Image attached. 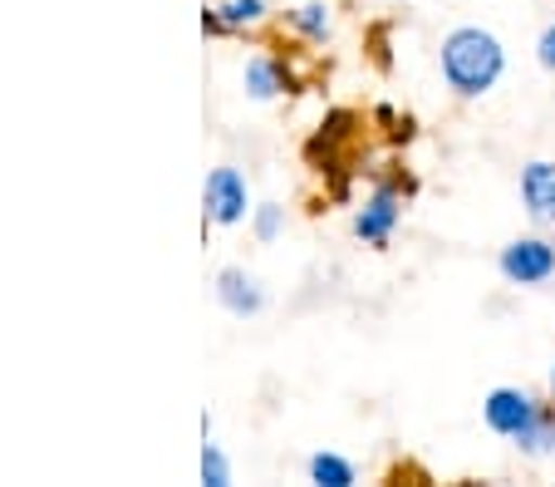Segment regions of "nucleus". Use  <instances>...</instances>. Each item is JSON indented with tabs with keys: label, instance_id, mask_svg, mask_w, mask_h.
I'll return each mask as SVG.
<instances>
[{
	"label": "nucleus",
	"instance_id": "6",
	"mask_svg": "<svg viewBox=\"0 0 555 487\" xmlns=\"http://www.w3.org/2000/svg\"><path fill=\"white\" fill-rule=\"evenodd\" d=\"M516 192H521V207L541 232L555 227V158H531L516 178Z\"/></svg>",
	"mask_w": 555,
	"mask_h": 487
},
{
	"label": "nucleus",
	"instance_id": "9",
	"mask_svg": "<svg viewBox=\"0 0 555 487\" xmlns=\"http://www.w3.org/2000/svg\"><path fill=\"white\" fill-rule=\"evenodd\" d=\"M516 453L521 458H535V463H545V458H555V399L545 394L541 409H535V419L516 434Z\"/></svg>",
	"mask_w": 555,
	"mask_h": 487
},
{
	"label": "nucleus",
	"instance_id": "16",
	"mask_svg": "<svg viewBox=\"0 0 555 487\" xmlns=\"http://www.w3.org/2000/svg\"><path fill=\"white\" fill-rule=\"evenodd\" d=\"M202 30H207V35H231L227 21H221V11H202Z\"/></svg>",
	"mask_w": 555,
	"mask_h": 487
},
{
	"label": "nucleus",
	"instance_id": "8",
	"mask_svg": "<svg viewBox=\"0 0 555 487\" xmlns=\"http://www.w3.org/2000/svg\"><path fill=\"white\" fill-rule=\"evenodd\" d=\"M242 79H246V94H251L256 104H271V99H281V94H291V89H295L285 60H275V54H256V60L246 64Z\"/></svg>",
	"mask_w": 555,
	"mask_h": 487
},
{
	"label": "nucleus",
	"instance_id": "13",
	"mask_svg": "<svg viewBox=\"0 0 555 487\" xmlns=\"http://www.w3.org/2000/svg\"><path fill=\"white\" fill-rule=\"evenodd\" d=\"M251 232H256V242H275V236L285 232V207L281 202H261V207H251Z\"/></svg>",
	"mask_w": 555,
	"mask_h": 487
},
{
	"label": "nucleus",
	"instance_id": "7",
	"mask_svg": "<svg viewBox=\"0 0 555 487\" xmlns=\"http://www.w3.org/2000/svg\"><path fill=\"white\" fill-rule=\"evenodd\" d=\"M217 300H221V306H227L236 320L261 316V310H266L261 281H256L251 271H242V266H221V271H217Z\"/></svg>",
	"mask_w": 555,
	"mask_h": 487
},
{
	"label": "nucleus",
	"instance_id": "17",
	"mask_svg": "<svg viewBox=\"0 0 555 487\" xmlns=\"http://www.w3.org/2000/svg\"><path fill=\"white\" fill-rule=\"evenodd\" d=\"M545 394L555 399V360H551V374H545Z\"/></svg>",
	"mask_w": 555,
	"mask_h": 487
},
{
	"label": "nucleus",
	"instance_id": "5",
	"mask_svg": "<svg viewBox=\"0 0 555 487\" xmlns=\"http://www.w3.org/2000/svg\"><path fill=\"white\" fill-rule=\"evenodd\" d=\"M202 202H207L211 227H236L251 213V192H246V178L236 168H211L207 188H202Z\"/></svg>",
	"mask_w": 555,
	"mask_h": 487
},
{
	"label": "nucleus",
	"instance_id": "14",
	"mask_svg": "<svg viewBox=\"0 0 555 487\" xmlns=\"http://www.w3.org/2000/svg\"><path fill=\"white\" fill-rule=\"evenodd\" d=\"M202 483L207 487H227L231 483V467H227V458H221V448L207 438V448H202Z\"/></svg>",
	"mask_w": 555,
	"mask_h": 487
},
{
	"label": "nucleus",
	"instance_id": "11",
	"mask_svg": "<svg viewBox=\"0 0 555 487\" xmlns=\"http://www.w3.org/2000/svg\"><path fill=\"white\" fill-rule=\"evenodd\" d=\"M305 473H310L314 487H354L359 483L354 463H349V458H339V453H314L310 463H305Z\"/></svg>",
	"mask_w": 555,
	"mask_h": 487
},
{
	"label": "nucleus",
	"instance_id": "2",
	"mask_svg": "<svg viewBox=\"0 0 555 487\" xmlns=\"http://www.w3.org/2000/svg\"><path fill=\"white\" fill-rule=\"evenodd\" d=\"M496 271H502L506 286H551L555 281V242L545 232H526L512 236V242L496 252Z\"/></svg>",
	"mask_w": 555,
	"mask_h": 487
},
{
	"label": "nucleus",
	"instance_id": "4",
	"mask_svg": "<svg viewBox=\"0 0 555 487\" xmlns=\"http://www.w3.org/2000/svg\"><path fill=\"white\" fill-rule=\"evenodd\" d=\"M535 409H541V399H535L531 389H521V384H496V389L482 399V424L492 428L496 438L516 444V434L535 419Z\"/></svg>",
	"mask_w": 555,
	"mask_h": 487
},
{
	"label": "nucleus",
	"instance_id": "12",
	"mask_svg": "<svg viewBox=\"0 0 555 487\" xmlns=\"http://www.w3.org/2000/svg\"><path fill=\"white\" fill-rule=\"evenodd\" d=\"M227 30H246V25H261L266 21V0H221L217 5Z\"/></svg>",
	"mask_w": 555,
	"mask_h": 487
},
{
	"label": "nucleus",
	"instance_id": "1",
	"mask_svg": "<svg viewBox=\"0 0 555 487\" xmlns=\"http://www.w3.org/2000/svg\"><path fill=\"white\" fill-rule=\"evenodd\" d=\"M442 85L457 99H487L506 75V44L487 25H452L438 44Z\"/></svg>",
	"mask_w": 555,
	"mask_h": 487
},
{
	"label": "nucleus",
	"instance_id": "3",
	"mask_svg": "<svg viewBox=\"0 0 555 487\" xmlns=\"http://www.w3.org/2000/svg\"><path fill=\"white\" fill-rule=\"evenodd\" d=\"M399 222H403V192L393 188V182H378V188L354 207L349 232H354L369 252H388V242H393Z\"/></svg>",
	"mask_w": 555,
	"mask_h": 487
},
{
	"label": "nucleus",
	"instance_id": "15",
	"mask_svg": "<svg viewBox=\"0 0 555 487\" xmlns=\"http://www.w3.org/2000/svg\"><path fill=\"white\" fill-rule=\"evenodd\" d=\"M535 64H541L545 75H555V21L535 35Z\"/></svg>",
	"mask_w": 555,
	"mask_h": 487
},
{
	"label": "nucleus",
	"instance_id": "10",
	"mask_svg": "<svg viewBox=\"0 0 555 487\" xmlns=\"http://www.w3.org/2000/svg\"><path fill=\"white\" fill-rule=\"evenodd\" d=\"M291 30L300 35V40H310V44H325L330 30H335L330 5H325V0H305V5H295V11H291Z\"/></svg>",
	"mask_w": 555,
	"mask_h": 487
}]
</instances>
